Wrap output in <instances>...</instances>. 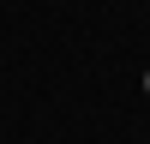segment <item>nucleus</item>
Segmentation results:
<instances>
[{
    "mask_svg": "<svg viewBox=\"0 0 150 144\" xmlns=\"http://www.w3.org/2000/svg\"><path fill=\"white\" fill-rule=\"evenodd\" d=\"M144 90H150V72H144Z\"/></svg>",
    "mask_w": 150,
    "mask_h": 144,
    "instance_id": "1",
    "label": "nucleus"
}]
</instances>
